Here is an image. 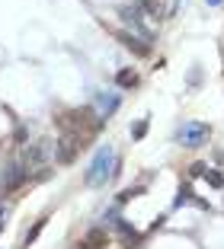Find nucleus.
Here are the masks:
<instances>
[{
	"label": "nucleus",
	"instance_id": "nucleus-1",
	"mask_svg": "<svg viewBox=\"0 0 224 249\" xmlns=\"http://www.w3.org/2000/svg\"><path fill=\"white\" fill-rule=\"evenodd\" d=\"M58 124H61V134H77V138L87 141L93 131H100L102 118H96L93 109H71L58 118Z\"/></svg>",
	"mask_w": 224,
	"mask_h": 249
},
{
	"label": "nucleus",
	"instance_id": "nucleus-2",
	"mask_svg": "<svg viewBox=\"0 0 224 249\" xmlns=\"http://www.w3.org/2000/svg\"><path fill=\"white\" fill-rule=\"evenodd\" d=\"M51 160H58V141H36V144L22 147V166L26 169H39V176H45V166Z\"/></svg>",
	"mask_w": 224,
	"mask_h": 249
},
{
	"label": "nucleus",
	"instance_id": "nucleus-3",
	"mask_svg": "<svg viewBox=\"0 0 224 249\" xmlns=\"http://www.w3.org/2000/svg\"><path fill=\"white\" fill-rule=\"evenodd\" d=\"M112 166H116V154H112V147H100L96 150V157L90 160V166H87V185H102L106 179H112Z\"/></svg>",
	"mask_w": 224,
	"mask_h": 249
},
{
	"label": "nucleus",
	"instance_id": "nucleus-4",
	"mask_svg": "<svg viewBox=\"0 0 224 249\" xmlns=\"http://www.w3.org/2000/svg\"><path fill=\"white\" fill-rule=\"evenodd\" d=\"M119 19L128 26V36L141 38L144 45H151V42H154V32L147 29L144 22H141L144 16H141V7H138V3H131V7H122V10H119Z\"/></svg>",
	"mask_w": 224,
	"mask_h": 249
},
{
	"label": "nucleus",
	"instance_id": "nucleus-5",
	"mask_svg": "<svg viewBox=\"0 0 224 249\" xmlns=\"http://www.w3.org/2000/svg\"><path fill=\"white\" fill-rule=\"evenodd\" d=\"M208 134H211V128L205 122H183L180 131H176V141H180L183 147H199Z\"/></svg>",
	"mask_w": 224,
	"mask_h": 249
},
{
	"label": "nucleus",
	"instance_id": "nucleus-6",
	"mask_svg": "<svg viewBox=\"0 0 224 249\" xmlns=\"http://www.w3.org/2000/svg\"><path fill=\"white\" fill-rule=\"evenodd\" d=\"M80 147H83V138H77V134H61V141H58V163H71L74 157H77Z\"/></svg>",
	"mask_w": 224,
	"mask_h": 249
},
{
	"label": "nucleus",
	"instance_id": "nucleus-7",
	"mask_svg": "<svg viewBox=\"0 0 224 249\" xmlns=\"http://www.w3.org/2000/svg\"><path fill=\"white\" fill-rule=\"evenodd\" d=\"M26 179H29V169L22 166V163H13V166L3 173V192H16Z\"/></svg>",
	"mask_w": 224,
	"mask_h": 249
},
{
	"label": "nucleus",
	"instance_id": "nucleus-8",
	"mask_svg": "<svg viewBox=\"0 0 224 249\" xmlns=\"http://www.w3.org/2000/svg\"><path fill=\"white\" fill-rule=\"evenodd\" d=\"M74 249H106V233H102V230H90Z\"/></svg>",
	"mask_w": 224,
	"mask_h": 249
},
{
	"label": "nucleus",
	"instance_id": "nucleus-9",
	"mask_svg": "<svg viewBox=\"0 0 224 249\" xmlns=\"http://www.w3.org/2000/svg\"><path fill=\"white\" fill-rule=\"evenodd\" d=\"M96 106H100V112L109 118L112 112L119 109V96H116V93H100V96H96Z\"/></svg>",
	"mask_w": 224,
	"mask_h": 249
},
{
	"label": "nucleus",
	"instance_id": "nucleus-10",
	"mask_svg": "<svg viewBox=\"0 0 224 249\" xmlns=\"http://www.w3.org/2000/svg\"><path fill=\"white\" fill-rule=\"evenodd\" d=\"M119 42L125 45V48H131L135 54H147L151 52V45H144L141 38H135V36H128V32H119Z\"/></svg>",
	"mask_w": 224,
	"mask_h": 249
},
{
	"label": "nucleus",
	"instance_id": "nucleus-11",
	"mask_svg": "<svg viewBox=\"0 0 224 249\" xmlns=\"http://www.w3.org/2000/svg\"><path fill=\"white\" fill-rule=\"evenodd\" d=\"M42 227H45V217H39V220H36V224H32V227H29V230H26V236H22V243H20V249H29V246H32V243H36V236H39V233H42Z\"/></svg>",
	"mask_w": 224,
	"mask_h": 249
},
{
	"label": "nucleus",
	"instance_id": "nucleus-12",
	"mask_svg": "<svg viewBox=\"0 0 224 249\" xmlns=\"http://www.w3.org/2000/svg\"><path fill=\"white\" fill-rule=\"evenodd\" d=\"M116 83H119V87H122V89H131V87H135V83H138V73L131 71V67H122V71L116 73Z\"/></svg>",
	"mask_w": 224,
	"mask_h": 249
},
{
	"label": "nucleus",
	"instance_id": "nucleus-13",
	"mask_svg": "<svg viewBox=\"0 0 224 249\" xmlns=\"http://www.w3.org/2000/svg\"><path fill=\"white\" fill-rule=\"evenodd\" d=\"M116 227H119V233H122V236H125L128 243H138V230L131 227L128 220H116Z\"/></svg>",
	"mask_w": 224,
	"mask_h": 249
},
{
	"label": "nucleus",
	"instance_id": "nucleus-14",
	"mask_svg": "<svg viewBox=\"0 0 224 249\" xmlns=\"http://www.w3.org/2000/svg\"><path fill=\"white\" fill-rule=\"evenodd\" d=\"M202 176L208 179V182L215 185V189H221V185H224V176H221V173H215V169H208V166H205V173H202Z\"/></svg>",
	"mask_w": 224,
	"mask_h": 249
},
{
	"label": "nucleus",
	"instance_id": "nucleus-15",
	"mask_svg": "<svg viewBox=\"0 0 224 249\" xmlns=\"http://www.w3.org/2000/svg\"><path fill=\"white\" fill-rule=\"evenodd\" d=\"M189 201H192V192H189V185H183V189H180V195H176V201H173V205H176V208H183V205H189Z\"/></svg>",
	"mask_w": 224,
	"mask_h": 249
},
{
	"label": "nucleus",
	"instance_id": "nucleus-16",
	"mask_svg": "<svg viewBox=\"0 0 224 249\" xmlns=\"http://www.w3.org/2000/svg\"><path fill=\"white\" fill-rule=\"evenodd\" d=\"M144 131H147V122H138L135 124V138H144Z\"/></svg>",
	"mask_w": 224,
	"mask_h": 249
},
{
	"label": "nucleus",
	"instance_id": "nucleus-17",
	"mask_svg": "<svg viewBox=\"0 0 224 249\" xmlns=\"http://www.w3.org/2000/svg\"><path fill=\"white\" fill-rule=\"evenodd\" d=\"M205 3H208V7H218V3H221V0H205Z\"/></svg>",
	"mask_w": 224,
	"mask_h": 249
},
{
	"label": "nucleus",
	"instance_id": "nucleus-18",
	"mask_svg": "<svg viewBox=\"0 0 224 249\" xmlns=\"http://www.w3.org/2000/svg\"><path fill=\"white\" fill-rule=\"evenodd\" d=\"M3 220H7V214H3V211H0V227H3Z\"/></svg>",
	"mask_w": 224,
	"mask_h": 249
}]
</instances>
